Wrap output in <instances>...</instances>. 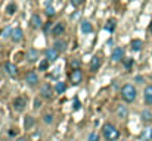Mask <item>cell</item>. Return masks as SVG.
Returning a JSON list of instances; mask_svg holds the SVG:
<instances>
[{"instance_id":"obj_3","label":"cell","mask_w":152,"mask_h":141,"mask_svg":"<svg viewBox=\"0 0 152 141\" xmlns=\"http://www.w3.org/2000/svg\"><path fill=\"white\" fill-rule=\"evenodd\" d=\"M69 80L74 85H78L83 81V72L80 69H72V72L69 74Z\"/></svg>"},{"instance_id":"obj_19","label":"cell","mask_w":152,"mask_h":141,"mask_svg":"<svg viewBox=\"0 0 152 141\" xmlns=\"http://www.w3.org/2000/svg\"><path fill=\"white\" fill-rule=\"evenodd\" d=\"M81 31H83V33H86V34L92 33V31H93V27H92V24H90V22H87V21H84V22L81 24Z\"/></svg>"},{"instance_id":"obj_18","label":"cell","mask_w":152,"mask_h":141,"mask_svg":"<svg viewBox=\"0 0 152 141\" xmlns=\"http://www.w3.org/2000/svg\"><path fill=\"white\" fill-rule=\"evenodd\" d=\"M53 47L61 53V51H65V48H66V41H62V40H58V41H55V44Z\"/></svg>"},{"instance_id":"obj_28","label":"cell","mask_w":152,"mask_h":141,"mask_svg":"<svg viewBox=\"0 0 152 141\" xmlns=\"http://www.w3.org/2000/svg\"><path fill=\"white\" fill-rule=\"evenodd\" d=\"M71 66H72V69H80V60H77V59L71 60Z\"/></svg>"},{"instance_id":"obj_27","label":"cell","mask_w":152,"mask_h":141,"mask_svg":"<svg viewBox=\"0 0 152 141\" xmlns=\"http://www.w3.org/2000/svg\"><path fill=\"white\" fill-rule=\"evenodd\" d=\"M9 34H12V30L9 27H6L3 31H1V37H9Z\"/></svg>"},{"instance_id":"obj_2","label":"cell","mask_w":152,"mask_h":141,"mask_svg":"<svg viewBox=\"0 0 152 141\" xmlns=\"http://www.w3.org/2000/svg\"><path fill=\"white\" fill-rule=\"evenodd\" d=\"M136 95H137V91H136V88L133 87V84H126V85H123V88H121V97H123L124 101L132 103V101L136 100Z\"/></svg>"},{"instance_id":"obj_5","label":"cell","mask_w":152,"mask_h":141,"mask_svg":"<svg viewBox=\"0 0 152 141\" xmlns=\"http://www.w3.org/2000/svg\"><path fill=\"white\" fill-rule=\"evenodd\" d=\"M40 94L43 98H52L53 95V88H52L50 84H43L42 88H40Z\"/></svg>"},{"instance_id":"obj_16","label":"cell","mask_w":152,"mask_h":141,"mask_svg":"<svg viewBox=\"0 0 152 141\" xmlns=\"http://www.w3.org/2000/svg\"><path fill=\"white\" fill-rule=\"evenodd\" d=\"M27 59H28V62H36L39 59V51L36 48H30L27 51Z\"/></svg>"},{"instance_id":"obj_22","label":"cell","mask_w":152,"mask_h":141,"mask_svg":"<svg viewBox=\"0 0 152 141\" xmlns=\"http://www.w3.org/2000/svg\"><path fill=\"white\" fill-rule=\"evenodd\" d=\"M55 90H56V93L58 94H62L65 90H66V85L64 84V82H56V87H55Z\"/></svg>"},{"instance_id":"obj_31","label":"cell","mask_w":152,"mask_h":141,"mask_svg":"<svg viewBox=\"0 0 152 141\" xmlns=\"http://www.w3.org/2000/svg\"><path fill=\"white\" fill-rule=\"evenodd\" d=\"M72 109H74V110H78V109H80V100H78V98L74 100V103H72Z\"/></svg>"},{"instance_id":"obj_29","label":"cell","mask_w":152,"mask_h":141,"mask_svg":"<svg viewBox=\"0 0 152 141\" xmlns=\"http://www.w3.org/2000/svg\"><path fill=\"white\" fill-rule=\"evenodd\" d=\"M46 15H48V16H53V15H55V9H53L52 6H48V7H46Z\"/></svg>"},{"instance_id":"obj_6","label":"cell","mask_w":152,"mask_h":141,"mask_svg":"<svg viewBox=\"0 0 152 141\" xmlns=\"http://www.w3.org/2000/svg\"><path fill=\"white\" fill-rule=\"evenodd\" d=\"M25 82L28 85H36L39 82V75L34 72V71H30L27 75H25Z\"/></svg>"},{"instance_id":"obj_33","label":"cell","mask_w":152,"mask_h":141,"mask_svg":"<svg viewBox=\"0 0 152 141\" xmlns=\"http://www.w3.org/2000/svg\"><path fill=\"white\" fill-rule=\"evenodd\" d=\"M124 65H126L127 69H130V66L133 65V59H126V60H124Z\"/></svg>"},{"instance_id":"obj_35","label":"cell","mask_w":152,"mask_h":141,"mask_svg":"<svg viewBox=\"0 0 152 141\" xmlns=\"http://www.w3.org/2000/svg\"><path fill=\"white\" fill-rule=\"evenodd\" d=\"M46 68H48V60H45V62L40 63V69H46Z\"/></svg>"},{"instance_id":"obj_20","label":"cell","mask_w":152,"mask_h":141,"mask_svg":"<svg viewBox=\"0 0 152 141\" xmlns=\"http://www.w3.org/2000/svg\"><path fill=\"white\" fill-rule=\"evenodd\" d=\"M33 125H34V118H33V116H25V119H24V127H25L27 129H30Z\"/></svg>"},{"instance_id":"obj_23","label":"cell","mask_w":152,"mask_h":141,"mask_svg":"<svg viewBox=\"0 0 152 141\" xmlns=\"http://www.w3.org/2000/svg\"><path fill=\"white\" fill-rule=\"evenodd\" d=\"M105 30H106V31H109V33H112V31L115 30V19H111V21H108V22H106V27H105Z\"/></svg>"},{"instance_id":"obj_17","label":"cell","mask_w":152,"mask_h":141,"mask_svg":"<svg viewBox=\"0 0 152 141\" xmlns=\"http://www.w3.org/2000/svg\"><path fill=\"white\" fill-rule=\"evenodd\" d=\"M31 27L33 28H40L42 27V18L39 15H33L31 16Z\"/></svg>"},{"instance_id":"obj_1","label":"cell","mask_w":152,"mask_h":141,"mask_svg":"<svg viewBox=\"0 0 152 141\" xmlns=\"http://www.w3.org/2000/svg\"><path fill=\"white\" fill-rule=\"evenodd\" d=\"M102 134L106 141H115L120 138V131L112 124H105L102 128Z\"/></svg>"},{"instance_id":"obj_37","label":"cell","mask_w":152,"mask_h":141,"mask_svg":"<svg viewBox=\"0 0 152 141\" xmlns=\"http://www.w3.org/2000/svg\"><path fill=\"white\" fill-rule=\"evenodd\" d=\"M18 141H30L28 138H25V137H21V138H18Z\"/></svg>"},{"instance_id":"obj_13","label":"cell","mask_w":152,"mask_h":141,"mask_svg":"<svg viewBox=\"0 0 152 141\" xmlns=\"http://www.w3.org/2000/svg\"><path fill=\"white\" fill-rule=\"evenodd\" d=\"M140 118H142V121H143L145 124H151V122H152V112H151V110H148V109L142 110Z\"/></svg>"},{"instance_id":"obj_15","label":"cell","mask_w":152,"mask_h":141,"mask_svg":"<svg viewBox=\"0 0 152 141\" xmlns=\"http://www.w3.org/2000/svg\"><path fill=\"white\" fill-rule=\"evenodd\" d=\"M143 98H145V103H146V104H152V85H148V87L145 88Z\"/></svg>"},{"instance_id":"obj_21","label":"cell","mask_w":152,"mask_h":141,"mask_svg":"<svg viewBox=\"0 0 152 141\" xmlns=\"http://www.w3.org/2000/svg\"><path fill=\"white\" fill-rule=\"evenodd\" d=\"M142 46H143L142 40H133L132 41V50H134V51H139L142 48Z\"/></svg>"},{"instance_id":"obj_24","label":"cell","mask_w":152,"mask_h":141,"mask_svg":"<svg viewBox=\"0 0 152 141\" xmlns=\"http://www.w3.org/2000/svg\"><path fill=\"white\" fill-rule=\"evenodd\" d=\"M152 137V129H145V132L142 134V138L145 141H149Z\"/></svg>"},{"instance_id":"obj_11","label":"cell","mask_w":152,"mask_h":141,"mask_svg":"<svg viewBox=\"0 0 152 141\" xmlns=\"http://www.w3.org/2000/svg\"><path fill=\"white\" fill-rule=\"evenodd\" d=\"M123 56H124V50H123L121 47L114 48V51H112V60H114V62L121 60V59H123Z\"/></svg>"},{"instance_id":"obj_10","label":"cell","mask_w":152,"mask_h":141,"mask_svg":"<svg viewBox=\"0 0 152 141\" xmlns=\"http://www.w3.org/2000/svg\"><path fill=\"white\" fill-rule=\"evenodd\" d=\"M64 31H65V25H64L62 22H58V24H55V27L52 28V35H55V37L62 35Z\"/></svg>"},{"instance_id":"obj_32","label":"cell","mask_w":152,"mask_h":141,"mask_svg":"<svg viewBox=\"0 0 152 141\" xmlns=\"http://www.w3.org/2000/svg\"><path fill=\"white\" fill-rule=\"evenodd\" d=\"M83 1H84V0H71V3H72V6H74V7L81 6V4H83Z\"/></svg>"},{"instance_id":"obj_7","label":"cell","mask_w":152,"mask_h":141,"mask_svg":"<svg viewBox=\"0 0 152 141\" xmlns=\"http://www.w3.org/2000/svg\"><path fill=\"white\" fill-rule=\"evenodd\" d=\"M58 56H59V51L55 47H50V48L46 50V60L48 62H55L58 59Z\"/></svg>"},{"instance_id":"obj_9","label":"cell","mask_w":152,"mask_h":141,"mask_svg":"<svg viewBox=\"0 0 152 141\" xmlns=\"http://www.w3.org/2000/svg\"><path fill=\"white\" fill-rule=\"evenodd\" d=\"M10 37H12V40H13L15 43H19V41H22V38H24V33H22L21 28H15V30H12Z\"/></svg>"},{"instance_id":"obj_14","label":"cell","mask_w":152,"mask_h":141,"mask_svg":"<svg viewBox=\"0 0 152 141\" xmlns=\"http://www.w3.org/2000/svg\"><path fill=\"white\" fill-rule=\"evenodd\" d=\"M101 65H102V60H101V57H98V56H95L93 59H92V62H90V69L93 71V72H96L99 68H101Z\"/></svg>"},{"instance_id":"obj_38","label":"cell","mask_w":152,"mask_h":141,"mask_svg":"<svg viewBox=\"0 0 152 141\" xmlns=\"http://www.w3.org/2000/svg\"><path fill=\"white\" fill-rule=\"evenodd\" d=\"M149 30H151V33H152V24H151V27H149Z\"/></svg>"},{"instance_id":"obj_34","label":"cell","mask_w":152,"mask_h":141,"mask_svg":"<svg viewBox=\"0 0 152 141\" xmlns=\"http://www.w3.org/2000/svg\"><path fill=\"white\" fill-rule=\"evenodd\" d=\"M40 106H42V101H40L39 98H36V100H34V109H39Z\"/></svg>"},{"instance_id":"obj_4","label":"cell","mask_w":152,"mask_h":141,"mask_svg":"<svg viewBox=\"0 0 152 141\" xmlns=\"http://www.w3.org/2000/svg\"><path fill=\"white\" fill-rule=\"evenodd\" d=\"M25 106H27V100H25L24 97H16V98L13 100V109H15L16 112H22V110L25 109Z\"/></svg>"},{"instance_id":"obj_36","label":"cell","mask_w":152,"mask_h":141,"mask_svg":"<svg viewBox=\"0 0 152 141\" xmlns=\"http://www.w3.org/2000/svg\"><path fill=\"white\" fill-rule=\"evenodd\" d=\"M136 81H137V82H142L143 78H142V77H136Z\"/></svg>"},{"instance_id":"obj_8","label":"cell","mask_w":152,"mask_h":141,"mask_svg":"<svg viewBox=\"0 0 152 141\" xmlns=\"http://www.w3.org/2000/svg\"><path fill=\"white\" fill-rule=\"evenodd\" d=\"M4 71H6V74H7L9 77H16V75H18L16 66H15L13 63H10V62H6V63H4Z\"/></svg>"},{"instance_id":"obj_12","label":"cell","mask_w":152,"mask_h":141,"mask_svg":"<svg viewBox=\"0 0 152 141\" xmlns=\"http://www.w3.org/2000/svg\"><path fill=\"white\" fill-rule=\"evenodd\" d=\"M127 115H129V110H127V107H126V106H123V104L117 106V116H118V118L126 119V118H127Z\"/></svg>"},{"instance_id":"obj_26","label":"cell","mask_w":152,"mask_h":141,"mask_svg":"<svg viewBox=\"0 0 152 141\" xmlns=\"http://www.w3.org/2000/svg\"><path fill=\"white\" fill-rule=\"evenodd\" d=\"M43 121H45L48 125H50L52 122H53V115H52V113H46V115L43 116Z\"/></svg>"},{"instance_id":"obj_25","label":"cell","mask_w":152,"mask_h":141,"mask_svg":"<svg viewBox=\"0 0 152 141\" xmlns=\"http://www.w3.org/2000/svg\"><path fill=\"white\" fill-rule=\"evenodd\" d=\"M15 10H16V4H15V3H10V4H7V7H6V12H7L9 15L15 13Z\"/></svg>"},{"instance_id":"obj_30","label":"cell","mask_w":152,"mask_h":141,"mask_svg":"<svg viewBox=\"0 0 152 141\" xmlns=\"http://www.w3.org/2000/svg\"><path fill=\"white\" fill-rule=\"evenodd\" d=\"M89 141H99V135H98L96 132H92V134L89 135Z\"/></svg>"}]
</instances>
